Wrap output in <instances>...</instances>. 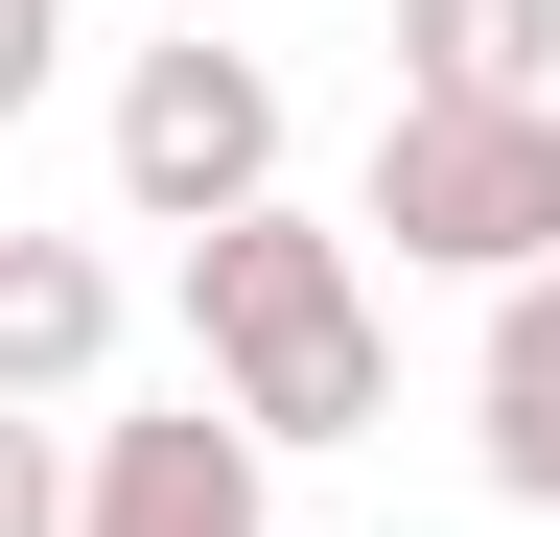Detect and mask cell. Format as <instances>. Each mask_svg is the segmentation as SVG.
<instances>
[{
    "mask_svg": "<svg viewBox=\"0 0 560 537\" xmlns=\"http://www.w3.org/2000/svg\"><path fill=\"white\" fill-rule=\"evenodd\" d=\"M70 71V0H0V141H24V94Z\"/></svg>",
    "mask_w": 560,
    "mask_h": 537,
    "instance_id": "9c48e42d",
    "label": "cell"
},
{
    "mask_svg": "<svg viewBox=\"0 0 560 537\" xmlns=\"http://www.w3.org/2000/svg\"><path fill=\"white\" fill-rule=\"evenodd\" d=\"M117 211L140 234H234V211H280V71L257 47H140L117 71Z\"/></svg>",
    "mask_w": 560,
    "mask_h": 537,
    "instance_id": "3957f363",
    "label": "cell"
},
{
    "mask_svg": "<svg viewBox=\"0 0 560 537\" xmlns=\"http://www.w3.org/2000/svg\"><path fill=\"white\" fill-rule=\"evenodd\" d=\"M70 537H280V444L187 374L164 421H117V444H94V514H70Z\"/></svg>",
    "mask_w": 560,
    "mask_h": 537,
    "instance_id": "277c9868",
    "label": "cell"
},
{
    "mask_svg": "<svg viewBox=\"0 0 560 537\" xmlns=\"http://www.w3.org/2000/svg\"><path fill=\"white\" fill-rule=\"evenodd\" d=\"M467 467H490L514 514H560V281L490 304V351H467Z\"/></svg>",
    "mask_w": 560,
    "mask_h": 537,
    "instance_id": "8992f818",
    "label": "cell"
},
{
    "mask_svg": "<svg viewBox=\"0 0 560 537\" xmlns=\"http://www.w3.org/2000/svg\"><path fill=\"white\" fill-rule=\"evenodd\" d=\"M350 234H397L420 281H490V304L560 281V94H397Z\"/></svg>",
    "mask_w": 560,
    "mask_h": 537,
    "instance_id": "7a4b0ae2",
    "label": "cell"
},
{
    "mask_svg": "<svg viewBox=\"0 0 560 537\" xmlns=\"http://www.w3.org/2000/svg\"><path fill=\"white\" fill-rule=\"evenodd\" d=\"M70 514H94V467H70L24 397H0V537H70Z\"/></svg>",
    "mask_w": 560,
    "mask_h": 537,
    "instance_id": "ba28073f",
    "label": "cell"
},
{
    "mask_svg": "<svg viewBox=\"0 0 560 537\" xmlns=\"http://www.w3.org/2000/svg\"><path fill=\"white\" fill-rule=\"evenodd\" d=\"M187 351H210V397H234L257 444H350V421L397 397V327H374V281H350L327 211L187 234Z\"/></svg>",
    "mask_w": 560,
    "mask_h": 537,
    "instance_id": "6da1fadb",
    "label": "cell"
},
{
    "mask_svg": "<svg viewBox=\"0 0 560 537\" xmlns=\"http://www.w3.org/2000/svg\"><path fill=\"white\" fill-rule=\"evenodd\" d=\"M397 94H560V0H397Z\"/></svg>",
    "mask_w": 560,
    "mask_h": 537,
    "instance_id": "52a82bcc",
    "label": "cell"
},
{
    "mask_svg": "<svg viewBox=\"0 0 560 537\" xmlns=\"http://www.w3.org/2000/svg\"><path fill=\"white\" fill-rule=\"evenodd\" d=\"M94 374H117V257L94 234H0V397L47 421V397H94Z\"/></svg>",
    "mask_w": 560,
    "mask_h": 537,
    "instance_id": "5b68a950",
    "label": "cell"
}]
</instances>
